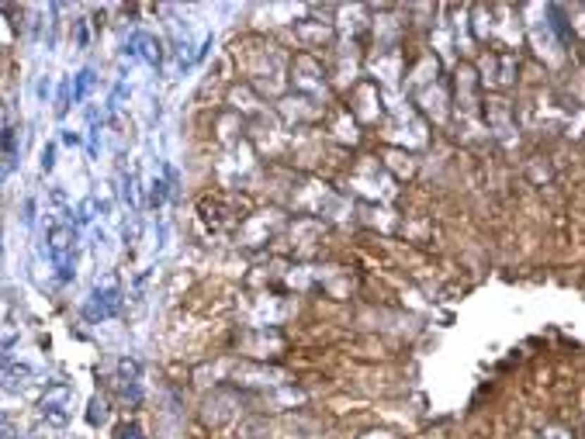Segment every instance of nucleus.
I'll return each mask as SVG.
<instances>
[{"label": "nucleus", "mask_w": 585, "mask_h": 439, "mask_svg": "<svg viewBox=\"0 0 585 439\" xmlns=\"http://www.w3.org/2000/svg\"><path fill=\"white\" fill-rule=\"evenodd\" d=\"M45 249H49V260H52V267L59 270V280L66 284V280L73 277L77 229H73V225H66V222H56V225L49 229V236H45Z\"/></svg>", "instance_id": "obj_1"}, {"label": "nucleus", "mask_w": 585, "mask_h": 439, "mask_svg": "<svg viewBox=\"0 0 585 439\" xmlns=\"http://www.w3.org/2000/svg\"><path fill=\"white\" fill-rule=\"evenodd\" d=\"M70 398H73L70 384H63V381L45 384V395L39 398V412H42L45 422H52V426H66V422H70Z\"/></svg>", "instance_id": "obj_2"}, {"label": "nucleus", "mask_w": 585, "mask_h": 439, "mask_svg": "<svg viewBox=\"0 0 585 439\" xmlns=\"http://www.w3.org/2000/svg\"><path fill=\"white\" fill-rule=\"evenodd\" d=\"M118 308H122V291H118V287H104V291H94V294H90V301L84 305V319L87 322L111 319Z\"/></svg>", "instance_id": "obj_3"}, {"label": "nucleus", "mask_w": 585, "mask_h": 439, "mask_svg": "<svg viewBox=\"0 0 585 439\" xmlns=\"http://www.w3.org/2000/svg\"><path fill=\"white\" fill-rule=\"evenodd\" d=\"M18 153H21L18 128H14V125L0 128V180H7V177H11V170L18 166Z\"/></svg>", "instance_id": "obj_4"}, {"label": "nucleus", "mask_w": 585, "mask_h": 439, "mask_svg": "<svg viewBox=\"0 0 585 439\" xmlns=\"http://www.w3.org/2000/svg\"><path fill=\"white\" fill-rule=\"evenodd\" d=\"M128 52H132V56H139V59H142V63H149V66H156V63L163 59L160 42L153 39V35H146V32H139V35H132V39H128Z\"/></svg>", "instance_id": "obj_5"}, {"label": "nucleus", "mask_w": 585, "mask_h": 439, "mask_svg": "<svg viewBox=\"0 0 585 439\" xmlns=\"http://www.w3.org/2000/svg\"><path fill=\"white\" fill-rule=\"evenodd\" d=\"M118 381H122V391L128 395V388H132V395L139 398V360H122L118 363Z\"/></svg>", "instance_id": "obj_6"}, {"label": "nucleus", "mask_w": 585, "mask_h": 439, "mask_svg": "<svg viewBox=\"0 0 585 439\" xmlns=\"http://www.w3.org/2000/svg\"><path fill=\"white\" fill-rule=\"evenodd\" d=\"M90 87H94V73H90V70H80V73H77V83H73V104L84 101Z\"/></svg>", "instance_id": "obj_7"}, {"label": "nucleus", "mask_w": 585, "mask_h": 439, "mask_svg": "<svg viewBox=\"0 0 585 439\" xmlns=\"http://www.w3.org/2000/svg\"><path fill=\"white\" fill-rule=\"evenodd\" d=\"M167 201V184L163 180H153V208H160Z\"/></svg>", "instance_id": "obj_8"}, {"label": "nucleus", "mask_w": 585, "mask_h": 439, "mask_svg": "<svg viewBox=\"0 0 585 439\" xmlns=\"http://www.w3.org/2000/svg\"><path fill=\"white\" fill-rule=\"evenodd\" d=\"M52 166H56V142H49V146L42 149V170L49 173Z\"/></svg>", "instance_id": "obj_9"}, {"label": "nucleus", "mask_w": 585, "mask_h": 439, "mask_svg": "<svg viewBox=\"0 0 585 439\" xmlns=\"http://www.w3.org/2000/svg\"><path fill=\"white\" fill-rule=\"evenodd\" d=\"M4 422H7V415H4V412H0V426H4Z\"/></svg>", "instance_id": "obj_10"}]
</instances>
